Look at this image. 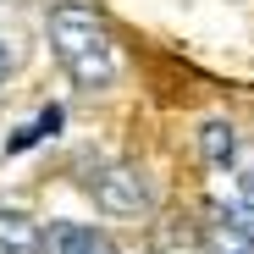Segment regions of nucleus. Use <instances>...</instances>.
I'll list each match as a JSON object with an SVG mask.
<instances>
[{
  "mask_svg": "<svg viewBox=\"0 0 254 254\" xmlns=\"http://www.w3.org/2000/svg\"><path fill=\"white\" fill-rule=\"evenodd\" d=\"M45 33H50V56L72 77V89L100 94V89L116 83L122 61H116V45H111V28L100 22L94 6H83V0H56V6L45 11Z\"/></svg>",
  "mask_w": 254,
  "mask_h": 254,
  "instance_id": "obj_1",
  "label": "nucleus"
},
{
  "mask_svg": "<svg viewBox=\"0 0 254 254\" xmlns=\"http://www.w3.org/2000/svg\"><path fill=\"white\" fill-rule=\"evenodd\" d=\"M83 188H89L94 210H105V216H116V221L149 216V210H155V183H149L144 166H133V160H105V166H94Z\"/></svg>",
  "mask_w": 254,
  "mask_h": 254,
  "instance_id": "obj_2",
  "label": "nucleus"
},
{
  "mask_svg": "<svg viewBox=\"0 0 254 254\" xmlns=\"http://www.w3.org/2000/svg\"><path fill=\"white\" fill-rule=\"evenodd\" d=\"M45 249L50 254H116V243L100 227H83V221H50Z\"/></svg>",
  "mask_w": 254,
  "mask_h": 254,
  "instance_id": "obj_3",
  "label": "nucleus"
},
{
  "mask_svg": "<svg viewBox=\"0 0 254 254\" xmlns=\"http://www.w3.org/2000/svg\"><path fill=\"white\" fill-rule=\"evenodd\" d=\"M0 254H45V232L28 210L0 204Z\"/></svg>",
  "mask_w": 254,
  "mask_h": 254,
  "instance_id": "obj_4",
  "label": "nucleus"
},
{
  "mask_svg": "<svg viewBox=\"0 0 254 254\" xmlns=\"http://www.w3.org/2000/svg\"><path fill=\"white\" fill-rule=\"evenodd\" d=\"M204 254H254V238L232 221V210L227 204H210L204 210Z\"/></svg>",
  "mask_w": 254,
  "mask_h": 254,
  "instance_id": "obj_5",
  "label": "nucleus"
},
{
  "mask_svg": "<svg viewBox=\"0 0 254 254\" xmlns=\"http://www.w3.org/2000/svg\"><path fill=\"white\" fill-rule=\"evenodd\" d=\"M199 155H204V166H216V172L238 166V127L221 122V116H210V122L199 127Z\"/></svg>",
  "mask_w": 254,
  "mask_h": 254,
  "instance_id": "obj_6",
  "label": "nucleus"
},
{
  "mask_svg": "<svg viewBox=\"0 0 254 254\" xmlns=\"http://www.w3.org/2000/svg\"><path fill=\"white\" fill-rule=\"evenodd\" d=\"M61 122H66V111H61V105H45V111H39L33 122H22L17 133L6 138V155H22V149H33V144L56 138V133H61Z\"/></svg>",
  "mask_w": 254,
  "mask_h": 254,
  "instance_id": "obj_7",
  "label": "nucleus"
},
{
  "mask_svg": "<svg viewBox=\"0 0 254 254\" xmlns=\"http://www.w3.org/2000/svg\"><path fill=\"white\" fill-rule=\"evenodd\" d=\"M227 210H232V221L254 238V172H238V183H232V204H227Z\"/></svg>",
  "mask_w": 254,
  "mask_h": 254,
  "instance_id": "obj_8",
  "label": "nucleus"
},
{
  "mask_svg": "<svg viewBox=\"0 0 254 254\" xmlns=\"http://www.w3.org/2000/svg\"><path fill=\"white\" fill-rule=\"evenodd\" d=\"M6 72H11V50L0 45V83H6Z\"/></svg>",
  "mask_w": 254,
  "mask_h": 254,
  "instance_id": "obj_9",
  "label": "nucleus"
}]
</instances>
